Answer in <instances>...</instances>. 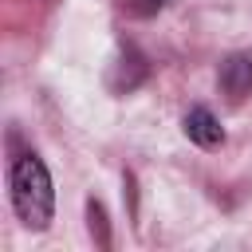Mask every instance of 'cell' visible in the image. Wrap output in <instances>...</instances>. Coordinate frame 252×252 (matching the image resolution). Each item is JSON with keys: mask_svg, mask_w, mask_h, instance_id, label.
I'll return each instance as SVG.
<instances>
[{"mask_svg": "<svg viewBox=\"0 0 252 252\" xmlns=\"http://www.w3.org/2000/svg\"><path fill=\"white\" fill-rule=\"evenodd\" d=\"M8 189H12V209H16L20 224L32 232H43L51 224V213H55V189H51L47 165L35 154L16 158L12 173H8Z\"/></svg>", "mask_w": 252, "mask_h": 252, "instance_id": "obj_1", "label": "cell"}, {"mask_svg": "<svg viewBox=\"0 0 252 252\" xmlns=\"http://www.w3.org/2000/svg\"><path fill=\"white\" fill-rule=\"evenodd\" d=\"M220 91L240 102L244 94H252V51H236L220 63Z\"/></svg>", "mask_w": 252, "mask_h": 252, "instance_id": "obj_2", "label": "cell"}, {"mask_svg": "<svg viewBox=\"0 0 252 252\" xmlns=\"http://www.w3.org/2000/svg\"><path fill=\"white\" fill-rule=\"evenodd\" d=\"M185 138L197 142L201 150H217V146L224 142V130H220V122L213 118V110L193 106V110L185 114Z\"/></svg>", "mask_w": 252, "mask_h": 252, "instance_id": "obj_3", "label": "cell"}, {"mask_svg": "<svg viewBox=\"0 0 252 252\" xmlns=\"http://www.w3.org/2000/svg\"><path fill=\"white\" fill-rule=\"evenodd\" d=\"M87 217H91V232L98 236V244L106 248L110 244V236H106V213H102V205L98 201H87Z\"/></svg>", "mask_w": 252, "mask_h": 252, "instance_id": "obj_4", "label": "cell"}, {"mask_svg": "<svg viewBox=\"0 0 252 252\" xmlns=\"http://www.w3.org/2000/svg\"><path fill=\"white\" fill-rule=\"evenodd\" d=\"M161 4H165V0H134V4H130V8H134V12H138V16H150V12H158V8H161Z\"/></svg>", "mask_w": 252, "mask_h": 252, "instance_id": "obj_5", "label": "cell"}]
</instances>
